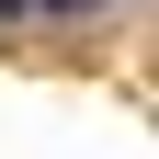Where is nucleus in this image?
Here are the masks:
<instances>
[{"instance_id": "1", "label": "nucleus", "mask_w": 159, "mask_h": 159, "mask_svg": "<svg viewBox=\"0 0 159 159\" xmlns=\"http://www.w3.org/2000/svg\"><path fill=\"white\" fill-rule=\"evenodd\" d=\"M80 11H102V0H23V23H80Z\"/></svg>"}, {"instance_id": "2", "label": "nucleus", "mask_w": 159, "mask_h": 159, "mask_svg": "<svg viewBox=\"0 0 159 159\" xmlns=\"http://www.w3.org/2000/svg\"><path fill=\"white\" fill-rule=\"evenodd\" d=\"M0 23H23V0H0Z\"/></svg>"}]
</instances>
